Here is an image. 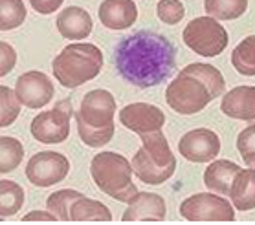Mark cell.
I'll use <instances>...</instances> for the list:
<instances>
[{
  "mask_svg": "<svg viewBox=\"0 0 255 225\" xmlns=\"http://www.w3.org/2000/svg\"><path fill=\"white\" fill-rule=\"evenodd\" d=\"M114 63L127 82L152 88L169 79L176 68V48L167 37L141 29L118 42Z\"/></svg>",
  "mask_w": 255,
  "mask_h": 225,
  "instance_id": "cell-1",
  "label": "cell"
},
{
  "mask_svg": "<svg viewBox=\"0 0 255 225\" xmlns=\"http://www.w3.org/2000/svg\"><path fill=\"white\" fill-rule=\"evenodd\" d=\"M226 92V81L213 64L193 63L180 70L169 82L165 101L176 114L193 116L202 112L213 99Z\"/></svg>",
  "mask_w": 255,
  "mask_h": 225,
  "instance_id": "cell-2",
  "label": "cell"
},
{
  "mask_svg": "<svg viewBox=\"0 0 255 225\" xmlns=\"http://www.w3.org/2000/svg\"><path fill=\"white\" fill-rule=\"evenodd\" d=\"M114 114H116V99L109 90L98 88L83 97L81 106L76 114L77 132L87 147L99 149L111 143L114 138Z\"/></svg>",
  "mask_w": 255,
  "mask_h": 225,
  "instance_id": "cell-3",
  "label": "cell"
},
{
  "mask_svg": "<svg viewBox=\"0 0 255 225\" xmlns=\"http://www.w3.org/2000/svg\"><path fill=\"white\" fill-rule=\"evenodd\" d=\"M52 68L61 86L77 88L96 79L103 70V52L90 42H76L63 48Z\"/></svg>",
  "mask_w": 255,
  "mask_h": 225,
  "instance_id": "cell-4",
  "label": "cell"
},
{
  "mask_svg": "<svg viewBox=\"0 0 255 225\" xmlns=\"http://www.w3.org/2000/svg\"><path fill=\"white\" fill-rule=\"evenodd\" d=\"M143 145L134 154L132 172L139 181L147 185H162L165 183L176 170V157L169 147L167 138L162 130L147 136H141Z\"/></svg>",
  "mask_w": 255,
  "mask_h": 225,
  "instance_id": "cell-5",
  "label": "cell"
},
{
  "mask_svg": "<svg viewBox=\"0 0 255 225\" xmlns=\"http://www.w3.org/2000/svg\"><path fill=\"white\" fill-rule=\"evenodd\" d=\"M90 174L99 191L116 202H132V198L139 192L132 183V165L118 152L107 150L96 154L90 163Z\"/></svg>",
  "mask_w": 255,
  "mask_h": 225,
  "instance_id": "cell-6",
  "label": "cell"
},
{
  "mask_svg": "<svg viewBox=\"0 0 255 225\" xmlns=\"http://www.w3.org/2000/svg\"><path fill=\"white\" fill-rule=\"evenodd\" d=\"M182 39L189 50L202 57H217L228 46V31L213 17H197L182 31Z\"/></svg>",
  "mask_w": 255,
  "mask_h": 225,
  "instance_id": "cell-7",
  "label": "cell"
},
{
  "mask_svg": "<svg viewBox=\"0 0 255 225\" xmlns=\"http://www.w3.org/2000/svg\"><path fill=\"white\" fill-rule=\"evenodd\" d=\"M74 116L72 101L64 99L55 104V108L44 110L33 117L29 132L37 141L46 145H57L66 141L70 136V119Z\"/></svg>",
  "mask_w": 255,
  "mask_h": 225,
  "instance_id": "cell-8",
  "label": "cell"
},
{
  "mask_svg": "<svg viewBox=\"0 0 255 225\" xmlns=\"http://www.w3.org/2000/svg\"><path fill=\"white\" fill-rule=\"evenodd\" d=\"M180 214L189 222H233L235 207L226 198L198 192L180 203Z\"/></svg>",
  "mask_w": 255,
  "mask_h": 225,
  "instance_id": "cell-9",
  "label": "cell"
},
{
  "mask_svg": "<svg viewBox=\"0 0 255 225\" xmlns=\"http://www.w3.org/2000/svg\"><path fill=\"white\" fill-rule=\"evenodd\" d=\"M68 172L70 161L66 159V156L59 154V152H52V150L33 154L26 165L28 181L35 187H41V189L64 181Z\"/></svg>",
  "mask_w": 255,
  "mask_h": 225,
  "instance_id": "cell-10",
  "label": "cell"
},
{
  "mask_svg": "<svg viewBox=\"0 0 255 225\" xmlns=\"http://www.w3.org/2000/svg\"><path fill=\"white\" fill-rule=\"evenodd\" d=\"M53 93H55V88L52 79L37 70L22 74L15 82V95L26 108H44L53 99Z\"/></svg>",
  "mask_w": 255,
  "mask_h": 225,
  "instance_id": "cell-11",
  "label": "cell"
},
{
  "mask_svg": "<svg viewBox=\"0 0 255 225\" xmlns=\"http://www.w3.org/2000/svg\"><path fill=\"white\" fill-rule=\"evenodd\" d=\"M178 152L191 163L213 161L221 152V139L209 128H195L180 138Z\"/></svg>",
  "mask_w": 255,
  "mask_h": 225,
  "instance_id": "cell-12",
  "label": "cell"
},
{
  "mask_svg": "<svg viewBox=\"0 0 255 225\" xmlns=\"http://www.w3.org/2000/svg\"><path fill=\"white\" fill-rule=\"evenodd\" d=\"M120 123L141 138L162 130L165 125V114L151 103H130L120 110Z\"/></svg>",
  "mask_w": 255,
  "mask_h": 225,
  "instance_id": "cell-13",
  "label": "cell"
},
{
  "mask_svg": "<svg viewBox=\"0 0 255 225\" xmlns=\"http://www.w3.org/2000/svg\"><path fill=\"white\" fill-rule=\"evenodd\" d=\"M222 114L239 121H255V86H235L222 93Z\"/></svg>",
  "mask_w": 255,
  "mask_h": 225,
  "instance_id": "cell-14",
  "label": "cell"
},
{
  "mask_svg": "<svg viewBox=\"0 0 255 225\" xmlns=\"http://www.w3.org/2000/svg\"><path fill=\"white\" fill-rule=\"evenodd\" d=\"M165 200L158 196L154 192H138L132 198V202H128L127 211L123 213V222H162L165 220Z\"/></svg>",
  "mask_w": 255,
  "mask_h": 225,
  "instance_id": "cell-15",
  "label": "cell"
},
{
  "mask_svg": "<svg viewBox=\"0 0 255 225\" xmlns=\"http://www.w3.org/2000/svg\"><path fill=\"white\" fill-rule=\"evenodd\" d=\"M99 22L109 29L130 28L138 18V7L134 0H103L99 6Z\"/></svg>",
  "mask_w": 255,
  "mask_h": 225,
  "instance_id": "cell-16",
  "label": "cell"
},
{
  "mask_svg": "<svg viewBox=\"0 0 255 225\" xmlns=\"http://www.w3.org/2000/svg\"><path fill=\"white\" fill-rule=\"evenodd\" d=\"M57 29L61 37L68 39V41H81V39H87L88 35L92 33L94 22L92 17L87 9L77 6H70L64 7L63 11L57 15Z\"/></svg>",
  "mask_w": 255,
  "mask_h": 225,
  "instance_id": "cell-17",
  "label": "cell"
},
{
  "mask_svg": "<svg viewBox=\"0 0 255 225\" xmlns=\"http://www.w3.org/2000/svg\"><path fill=\"white\" fill-rule=\"evenodd\" d=\"M228 196L237 211H254L255 209V168H241L230 187Z\"/></svg>",
  "mask_w": 255,
  "mask_h": 225,
  "instance_id": "cell-18",
  "label": "cell"
},
{
  "mask_svg": "<svg viewBox=\"0 0 255 225\" xmlns=\"http://www.w3.org/2000/svg\"><path fill=\"white\" fill-rule=\"evenodd\" d=\"M239 170H241V167H239L237 163L230 161V159H217V161H213L206 168L204 183H206L209 191L226 196L233 183V178H235V174Z\"/></svg>",
  "mask_w": 255,
  "mask_h": 225,
  "instance_id": "cell-19",
  "label": "cell"
},
{
  "mask_svg": "<svg viewBox=\"0 0 255 225\" xmlns=\"http://www.w3.org/2000/svg\"><path fill=\"white\" fill-rule=\"evenodd\" d=\"M70 220L72 222H111L112 213L105 203L81 196L70 207Z\"/></svg>",
  "mask_w": 255,
  "mask_h": 225,
  "instance_id": "cell-20",
  "label": "cell"
},
{
  "mask_svg": "<svg viewBox=\"0 0 255 225\" xmlns=\"http://www.w3.org/2000/svg\"><path fill=\"white\" fill-rule=\"evenodd\" d=\"M204 9L215 20H237L248 9V0H204Z\"/></svg>",
  "mask_w": 255,
  "mask_h": 225,
  "instance_id": "cell-21",
  "label": "cell"
},
{
  "mask_svg": "<svg viewBox=\"0 0 255 225\" xmlns=\"http://www.w3.org/2000/svg\"><path fill=\"white\" fill-rule=\"evenodd\" d=\"M24 205V189L11 179H0V218L15 216Z\"/></svg>",
  "mask_w": 255,
  "mask_h": 225,
  "instance_id": "cell-22",
  "label": "cell"
},
{
  "mask_svg": "<svg viewBox=\"0 0 255 225\" xmlns=\"http://www.w3.org/2000/svg\"><path fill=\"white\" fill-rule=\"evenodd\" d=\"M232 64L241 75L255 77V35L241 41L232 52Z\"/></svg>",
  "mask_w": 255,
  "mask_h": 225,
  "instance_id": "cell-23",
  "label": "cell"
},
{
  "mask_svg": "<svg viewBox=\"0 0 255 225\" xmlns=\"http://www.w3.org/2000/svg\"><path fill=\"white\" fill-rule=\"evenodd\" d=\"M24 147L11 136H0V174H7L22 163Z\"/></svg>",
  "mask_w": 255,
  "mask_h": 225,
  "instance_id": "cell-24",
  "label": "cell"
},
{
  "mask_svg": "<svg viewBox=\"0 0 255 225\" xmlns=\"http://www.w3.org/2000/svg\"><path fill=\"white\" fill-rule=\"evenodd\" d=\"M28 17L22 0H0V31H11L22 26Z\"/></svg>",
  "mask_w": 255,
  "mask_h": 225,
  "instance_id": "cell-25",
  "label": "cell"
},
{
  "mask_svg": "<svg viewBox=\"0 0 255 225\" xmlns=\"http://www.w3.org/2000/svg\"><path fill=\"white\" fill-rule=\"evenodd\" d=\"M83 194L77 191H72V189H63V191H57L50 194L46 200V209L50 213H53L57 216V220H63V222H68L70 220V207L72 203L76 202L77 198H81Z\"/></svg>",
  "mask_w": 255,
  "mask_h": 225,
  "instance_id": "cell-26",
  "label": "cell"
},
{
  "mask_svg": "<svg viewBox=\"0 0 255 225\" xmlns=\"http://www.w3.org/2000/svg\"><path fill=\"white\" fill-rule=\"evenodd\" d=\"M20 114V101L15 95V90L9 86H0V128L9 127Z\"/></svg>",
  "mask_w": 255,
  "mask_h": 225,
  "instance_id": "cell-27",
  "label": "cell"
},
{
  "mask_svg": "<svg viewBox=\"0 0 255 225\" xmlns=\"http://www.w3.org/2000/svg\"><path fill=\"white\" fill-rule=\"evenodd\" d=\"M237 150L243 157V161L248 167L255 168V125H250L239 134Z\"/></svg>",
  "mask_w": 255,
  "mask_h": 225,
  "instance_id": "cell-28",
  "label": "cell"
},
{
  "mask_svg": "<svg viewBox=\"0 0 255 225\" xmlns=\"http://www.w3.org/2000/svg\"><path fill=\"white\" fill-rule=\"evenodd\" d=\"M156 15L162 22L174 26L184 18L186 7L180 0H160L156 4Z\"/></svg>",
  "mask_w": 255,
  "mask_h": 225,
  "instance_id": "cell-29",
  "label": "cell"
},
{
  "mask_svg": "<svg viewBox=\"0 0 255 225\" xmlns=\"http://www.w3.org/2000/svg\"><path fill=\"white\" fill-rule=\"evenodd\" d=\"M17 64V52L11 44L0 41V77L11 74V70Z\"/></svg>",
  "mask_w": 255,
  "mask_h": 225,
  "instance_id": "cell-30",
  "label": "cell"
},
{
  "mask_svg": "<svg viewBox=\"0 0 255 225\" xmlns=\"http://www.w3.org/2000/svg\"><path fill=\"white\" fill-rule=\"evenodd\" d=\"M64 0H29V6L41 15H52L63 6Z\"/></svg>",
  "mask_w": 255,
  "mask_h": 225,
  "instance_id": "cell-31",
  "label": "cell"
},
{
  "mask_svg": "<svg viewBox=\"0 0 255 225\" xmlns=\"http://www.w3.org/2000/svg\"><path fill=\"white\" fill-rule=\"evenodd\" d=\"M24 222H55L57 216L53 213H44V211H31V213L24 214Z\"/></svg>",
  "mask_w": 255,
  "mask_h": 225,
  "instance_id": "cell-32",
  "label": "cell"
}]
</instances>
